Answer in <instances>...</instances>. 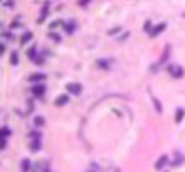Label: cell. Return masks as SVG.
Instances as JSON below:
<instances>
[{"label": "cell", "mask_w": 185, "mask_h": 172, "mask_svg": "<svg viewBox=\"0 0 185 172\" xmlns=\"http://www.w3.org/2000/svg\"><path fill=\"white\" fill-rule=\"evenodd\" d=\"M169 72L172 74L174 78H181V76H183V69H181L180 65H171V67H169Z\"/></svg>", "instance_id": "obj_1"}, {"label": "cell", "mask_w": 185, "mask_h": 172, "mask_svg": "<svg viewBox=\"0 0 185 172\" xmlns=\"http://www.w3.org/2000/svg\"><path fill=\"white\" fill-rule=\"evenodd\" d=\"M67 91L73 94H80L82 92V85L80 83H67Z\"/></svg>", "instance_id": "obj_2"}, {"label": "cell", "mask_w": 185, "mask_h": 172, "mask_svg": "<svg viewBox=\"0 0 185 172\" xmlns=\"http://www.w3.org/2000/svg\"><path fill=\"white\" fill-rule=\"evenodd\" d=\"M31 92L35 96H44V92H46V85H33Z\"/></svg>", "instance_id": "obj_3"}, {"label": "cell", "mask_w": 185, "mask_h": 172, "mask_svg": "<svg viewBox=\"0 0 185 172\" xmlns=\"http://www.w3.org/2000/svg\"><path fill=\"white\" fill-rule=\"evenodd\" d=\"M67 102H69V96H67V94H62V96H58V98L54 100V105H56V107H62V105H65Z\"/></svg>", "instance_id": "obj_4"}, {"label": "cell", "mask_w": 185, "mask_h": 172, "mask_svg": "<svg viewBox=\"0 0 185 172\" xmlns=\"http://www.w3.org/2000/svg\"><path fill=\"white\" fill-rule=\"evenodd\" d=\"M163 29H165V24H158L156 27H152V31H151V35H149V36H152V38H154V36H158Z\"/></svg>", "instance_id": "obj_5"}, {"label": "cell", "mask_w": 185, "mask_h": 172, "mask_svg": "<svg viewBox=\"0 0 185 172\" xmlns=\"http://www.w3.org/2000/svg\"><path fill=\"white\" fill-rule=\"evenodd\" d=\"M165 163H167V156H161V158L156 161L154 168H156V170H160V168H163V167H165Z\"/></svg>", "instance_id": "obj_6"}, {"label": "cell", "mask_w": 185, "mask_h": 172, "mask_svg": "<svg viewBox=\"0 0 185 172\" xmlns=\"http://www.w3.org/2000/svg\"><path fill=\"white\" fill-rule=\"evenodd\" d=\"M44 78H46V76H44V74H31V76H29V82H33V83H36V82H42Z\"/></svg>", "instance_id": "obj_7"}, {"label": "cell", "mask_w": 185, "mask_h": 172, "mask_svg": "<svg viewBox=\"0 0 185 172\" xmlns=\"http://www.w3.org/2000/svg\"><path fill=\"white\" fill-rule=\"evenodd\" d=\"M31 150H33V152H38V150H40V139L31 141Z\"/></svg>", "instance_id": "obj_8"}, {"label": "cell", "mask_w": 185, "mask_h": 172, "mask_svg": "<svg viewBox=\"0 0 185 172\" xmlns=\"http://www.w3.org/2000/svg\"><path fill=\"white\" fill-rule=\"evenodd\" d=\"M31 38H33V33H26L24 36H22V40H20V44H22V45H26V44H27V42H29Z\"/></svg>", "instance_id": "obj_9"}, {"label": "cell", "mask_w": 185, "mask_h": 172, "mask_svg": "<svg viewBox=\"0 0 185 172\" xmlns=\"http://www.w3.org/2000/svg\"><path fill=\"white\" fill-rule=\"evenodd\" d=\"M47 6H49V4H44V9H42V15H40V20H38V22H40V24L44 22V18H46V15H47Z\"/></svg>", "instance_id": "obj_10"}, {"label": "cell", "mask_w": 185, "mask_h": 172, "mask_svg": "<svg viewBox=\"0 0 185 172\" xmlns=\"http://www.w3.org/2000/svg\"><path fill=\"white\" fill-rule=\"evenodd\" d=\"M27 56H29L31 60H35V58H36V47H31V49L27 51Z\"/></svg>", "instance_id": "obj_11"}, {"label": "cell", "mask_w": 185, "mask_h": 172, "mask_svg": "<svg viewBox=\"0 0 185 172\" xmlns=\"http://www.w3.org/2000/svg\"><path fill=\"white\" fill-rule=\"evenodd\" d=\"M44 123H46V120H44L42 116H36V118H35V125H36V127H42Z\"/></svg>", "instance_id": "obj_12"}, {"label": "cell", "mask_w": 185, "mask_h": 172, "mask_svg": "<svg viewBox=\"0 0 185 172\" xmlns=\"http://www.w3.org/2000/svg\"><path fill=\"white\" fill-rule=\"evenodd\" d=\"M183 114H185L183 109H178V111H176V122H181V120H183Z\"/></svg>", "instance_id": "obj_13"}, {"label": "cell", "mask_w": 185, "mask_h": 172, "mask_svg": "<svg viewBox=\"0 0 185 172\" xmlns=\"http://www.w3.org/2000/svg\"><path fill=\"white\" fill-rule=\"evenodd\" d=\"M169 49H171V47L167 45V47H165V53H163V56H161V60H160V63H163V62L167 60V56H169Z\"/></svg>", "instance_id": "obj_14"}, {"label": "cell", "mask_w": 185, "mask_h": 172, "mask_svg": "<svg viewBox=\"0 0 185 172\" xmlns=\"http://www.w3.org/2000/svg\"><path fill=\"white\" fill-rule=\"evenodd\" d=\"M22 165H24V170H31V161L29 159H24V161H22Z\"/></svg>", "instance_id": "obj_15"}, {"label": "cell", "mask_w": 185, "mask_h": 172, "mask_svg": "<svg viewBox=\"0 0 185 172\" xmlns=\"http://www.w3.org/2000/svg\"><path fill=\"white\" fill-rule=\"evenodd\" d=\"M73 29H74V22H67V24H65V31H67V33H71Z\"/></svg>", "instance_id": "obj_16"}, {"label": "cell", "mask_w": 185, "mask_h": 172, "mask_svg": "<svg viewBox=\"0 0 185 172\" xmlns=\"http://www.w3.org/2000/svg\"><path fill=\"white\" fill-rule=\"evenodd\" d=\"M9 134H11V131H9V129H7V127H2V138L6 139V138H7Z\"/></svg>", "instance_id": "obj_17"}, {"label": "cell", "mask_w": 185, "mask_h": 172, "mask_svg": "<svg viewBox=\"0 0 185 172\" xmlns=\"http://www.w3.org/2000/svg\"><path fill=\"white\" fill-rule=\"evenodd\" d=\"M11 63H13V65H16V63H18V55H16V53L11 55Z\"/></svg>", "instance_id": "obj_18"}, {"label": "cell", "mask_w": 185, "mask_h": 172, "mask_svg": "<svg viewBox=\"0 0 185 172\" xmlns=\"http://www.w3.org/2000/svg\"><path fill=\"white\" fill-rule=\"evenodd\" d=\"M144 29H145V31H149V35H151V31H152V27H151V22H149V20H147V22H145Z\"/></svg>", "instance_id": "obj_19"}, {"label": "cell", "mask_w": 185, "mask_h": 172, "mask_svg": "<svg viewBox=\"0 0 185 172\" xmlns=\"http://www.w3.org/2000/svg\"><path fill=\"white\" fill-rule=\"evenodd\" d=\"M29 136H31V139H33V141H35V139H40V134H38V132H31Z\"/></svg>", "instance_id": "obj_20"}, {"label": "cell", "mask_w": 185, "mask_h": 172, "mask_svg": "<svg viewBox=\"0 0 185 172\" xmlns=\"http://www.w3.org/2000/svg\"><path fill=\"white\" fill-rule=\"evenodd\" d=\"M152 102H154V105H156V111H160V112H161V103H160V102H158L156 98L152 100Z\"/></svg>", "instance_id": "obj_21"}, {"label": "cell", "mask_w": 185, "mask_h": 172, "mask_svg": "<svg viewBox=\"0 0 185 172\" xmlns=\"http://www.w3.org/2000/svg\"><path fill=\"white\" fill-rule=\"evenodd\" d=\"M51 38L53 40H60V36H56V33H51Z\"/></svg>", "instance_id": "obj_22"}]
</instances>
